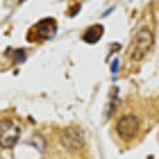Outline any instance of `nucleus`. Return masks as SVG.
I'll use <instances>...</instances> for the list:
<instances>
[{"mask_svg":"<svg viewBox=\"0 0 159 159\" xmlns=\"http://www.w3.org/2000/svg\"><path fill=\"white\" fill-rule=\"evenodd\" d=\"M20 2H25V0H20Z\"/></svg>","mask_w":159,"mask_h":159,"instance_id":"9","label":"nucleus"},{"mask_svg":"<svg viewBox=\"0 0 159 159\" xmlns=\"http://www.w3.org/2000/svg\"><path fill=\"white\" fill-rule=\"evenodd\" d=\"M139 129H141V123H139V116H136V114L127 111L116 120V134L123 141H134L136 134H139Z\"/></svg>","mask_w":159,"mask_h":159,"instance_id":"2","label":"nucleus"},{"mask_svg":"<svg viewBox=\"0 0 159 159\" xmlns=\"http://www.w3.org/2000/svg\"><path fill=\"white\" fill-rule=\"evenodd\" d=\"M152 41H155V37H152V30L143 25L141 30L136 32L134 41H132V48H129V52H127V61H129V64L141 61L143 57H146V55L150 52V48H152Z\"/></svg>","mask_w":159,"mask_h":159,"instance_id":"1","label":"nucleus"},{"mask_svg":"<svg viewBox=\"0 0 159 159\" xmlns=\"http://www.w3.org/2000/svg\"><path fill=\"white\" fill-rule=\"evenodd\" d=\"M57 32V20L55 18H43L39 23L32 25V30L27 32V41L30 43H39V41H48L52 39Z\"/></svg>","mask_w":159,"mask_h":159,"instance_id":"3","label":"nucleus"},{"mask_svg":"<svg viewBox=\"0 0 159 159\" xmlns=\"http://www.w3.org/2000/svg\"><path fill=\"white\" fill-rule=\"evenodd\" d=\"M102 32H105L102 25H91L89 30L82 34V41H84V43H98V39L102 37Z\"/></svg>","mask_w":159,"mask_h":159,"instance_id":"6","label":"nucleus"},{"mask_svg":"<svg viewBox=\"0 0 159 159\" xmlns=\"http://www.w3.org/2000/svg\"><path fill=\"white\" fill-rule=\"evenodd\" d=\"M20 129L9 118H0V148H14L18 143Z\"/></svg>","mask_w":159,"mask_h":159,"instance_id":"4","label":"nucleus"},{"mask_svg":"<svg viewBox=\"0 0 159 159\" xmlns=\"http://www.w3.org/2000/svg\"><path fill=\"white\" fill-rule=\"evenodd\" d=\"M61 143L68 150H80L82 143H84V132L80 127H66L61 132Z\"/></svg>","mask_w":159,"mask_h":159,"instance_id":"5","label":"nucleus"},{"mask_svg":"<svg viewBox=\"0 0 159 159\" xmlns=\"http://www.w3.org/2000/svg\"><path fill=\"white\" fill-rule=\"evenodd\" d=\"M7 55L11 57L14 64H20V61L27 59V52H25V50H7Z\"/></svg>","mask_w":159,"mask_h":159,"instance_id":"7","label":"nucleus"},{"mask_svg":"<svg viewBox=\"0 0 159 159\" xmlns=\"http://www.w3.org/2000/svg\"><path fill=\"white\" fill-rule=\"evenodd\" d=\"M118 105V91L116 89H111V100H109V107H107V118L111 116V111H114V107Z\"/></svg>","mask_w":159,"mask_h":159,"instance_id":"8","label":"nucleus"}]
</instances>
